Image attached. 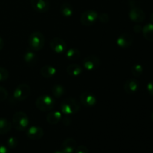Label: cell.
<instances>
[{"mask_svg": "<svg viewBox=\"0 0 153 153\" xmlns=\"http://www.w3.org/2000/svg\"><path fill=\"white\" fill-rule=\"evenodd\" d=\"M150 20H151V22H152V23H153V12L151 13V15H150Z\"/></svg>", "mask_w": 153, "mask_h": 153, "instance_id": "obj_36", "label": "cell"}, {"mask_svg": "<svg viewBox=\"0 0 153 153\" xmlns=\"http://www.w3.org/2000/svg\"><path fill=\"white\" fill-rule=\"evenodd\" d=\"M40 74L42 76L46 79H50V78L54 77L56 74V69L52 66L46 65L44 66L40 70Z\"/></svg>", "mask_w": 153, "mask_h": 153, "instance_id": "obj_18", "label": "cell"}, {"mask_svg": "<svg viewBox=\"0 0 153 153\" xmlns=\"http://www.w3.org/2000/svg\"><path fill=\"white\" fill-rule=\"evenodd\" d=\"M128 16L131 21L137 22V23L142 22L146 19V14H145L144 11L140 7H136V6L131 7L128 13Z\"/></svg>", "mask_w": 153, "mask_h": 153, "instance_id": "obj_9", "label": "cell"}, {"mask_svg": "<svg viewBox=\"0 0 153 153\" xmlns=\"http://www.w3.org/2000/svg\"><path fill=\"white\" fill-rule=\"evenodd\" d=\"M55 104V101L49 95H41L36 100V107L43 112L50 111Z\"/></svg>", "mask_w": 153, "mask_h": 153, "instance_id": "obj_3", "label": "cell"}, {"mask_svg": "<svg viewBox=\"0 0 153 153\" xmlns=\"http://www.w3.org/2000/svg\"><path fill=\"white\" fill-rule=\"evenodd\" d=\"M77 147L76 141L73 138L65 139L61 144V149L63 153H73Z\"/></svg>", "mask_w": 153, "mask_h": 153, "instance_id": "obj_15", "label": "cell"}, {"mask_svg": "<svg viewBox=\"0 0 153 153\" xmlns=\"http://www.w3.org/2000/svg\"><path fill=\"white\" fill-rule=\"evenodd\" d=\"M52 92L54 97H56V98H60L65 94V88L61 85L57 84V85H55L52 87Z\"/></svg>", "mask_w": 153, "mask_h": 153, "instance_id": "obj_24", "label": "cell"}, {"mask_svg": "<svg viewBox=\"0 0 153 153\" xmlns=\"http://www.w3.org/2000/svg\"><path fill=\"white\" fill-rule=\"evenodd\" d=\"M142 30H143V27L140 26V25H136L134 26V31L135 33H140L142 32Z\"/></svg>", "mask_w": 153, "mask_h": 153, "instance_id": "obj_33", "label": "cell"}, {"mask_svg": "<svg viewBox=\"0 0 153 153\" xmlns=\"http://www.w3.org/2000/svg\"><path fill=\"white\" fill-rule=\"evenodd\" d=\"M28 45L32 51H40L45 45V37L42 33L34 31L31 33L28 39Z\"/></svg>", "mask_w": 153, "mask_h": 153, "instance_id": "obj_4", "label": "cell"}, {"mask_svg": "<svg viewBox=\"0 0 153 153\" xmlns=\"http://www.w3.org/2000/svg\"><path fill=\"white\" fill-rule=\"evenodd\" d=\"M80 103L74 98H67L61 103V112L66 115L76 114L80 110Z\"/></svg>", "mask_w": 153, "mask_h": 153, "instance_id": "obj_1", "label": "cell"}, {"mask_svg": "<svg viewBox=\"0 0 153 153\" xmlns=\"http://www.w3.org/2000/svg\"><path fill=\"white\" fill-rule=\"evenodd\" d=\"M98 18L102 23H108L109 21V16L105 13H102L100 15H98Z\"/></svg>", "mask_w": 153, "mask_h": 153, "instance_id": "obj_29", "label": "cell"}, {"mask_svg": "<svg viewBox=\"0 0 153 153\" xmlns=\"http://www.w3.org/2000/svg\"><path fill=\"white\" fill-rule=\"evenodd\" d=\"M147 91L151 96H153V80L150 81L147 85Z\"/></svg>", "mask_w": 153, "mask_h": 153, "instance_id": "obj_31", "label": "cell"}, {"mask_svg": "<svg viewBox=\"0 0 153 153\" xmlns=\"http://www.w3.org/2000/svg\"><path fill=\"white\" fill-rule=\"evenodd\" d=\"M62 118V114L60 111H51L48 113L47 116H46V120L51 125H56L59 123Z\"/></svg>", "mask_w": 153, "mask_h": 153, "instance_id": "obj_17", "label": "cell"}, {"mask_svg": "<svg viewBox=\"0 0 153 153\" xmlns=\"http://www.w3.org/2000/svg\"><path fill=\"white\" fill-rule=\"evenodd\" d=\"M151 120H152V121L153 122V112L151 114Z\"/></svg>", "mask_w": 153, "mask_h": 153, "instance_id": "obj_38", "label": "cell"}, {"mask_svg": "<svg viewBox=\"0 0 153 153\" xmlns=\"http://www.w3.org/2000/svg\"><path fill=\"white\" fill-rule=\"evenodd\" d=\"M26 135L30 140H38L41 139L44 135V131L43 128L40 126H33L27 128Z\"/></svg>", "mask_w": 153, "mask_h": 153, "instance_id": "obj_10", "label": "cell"}, {"mask_svg": "<svg viewBox=\"0 0 153 153\" xmlns=\"http://www.w3.org/2000/svg\"><path fill=\"white\" fill-rule=\"evenodd\" d=\"M23 59L25 64L28 67H34V66H35L37 61H38V58H37V55L33 51H28V52H25V55H24Z\"/></svg>", "mask_w": 153, "mask_h": 153, "instance_id": "obj_16", "label": "cell"}, {"mask_svg": "<svg viewBox=\"0 0 153 153\" xmlns=\"http://www.w3.org/2000/svg\"><path fill=\"white\" fill-rule=\"evenodd\" d=\"M140 84L138 81L134 79H130L124 83V91L127 94H134L139 89Z\"/></svg>", "mask_w": 153, "mask_h": 153, "instance_id": "obj_14", "label": "cell"}, {"mask_svg": "<svg viewBox=\"0 0 153 153\" xmlns=\"http://www.w3.org/2000/svg\"><path fill=\"white\" fill-rule=\"evenodd\" d=\"M3 47H4V41H3L2 39L0 37V51L3 49Z\"/></svg>", "mask_w": 153, "mask_h": 153, "instance_id": "obj_35", "label": "cell"}, {"mask_svg": "<svg viewBox=\"0 0 153 153\" xmlns=\"http://www.w3.org/2000/svg\"><path fill=\"white\" fill-rule=\"evenodd\" d=\"M0 153H9L8 148L3 144H0Z\"/></svg>", "mask_w": 153, "mask_h": 153, "instance_id": "obj_32", "label": "cell"}, {"mask_svg": "<svg viewBox=\"0 0 153 153\" xmlns=\"http://www.w3.org/2000/svg\"><path fill=\"white\" fill-rule=\"evenodd\" d=\"M82 68L81 66L79 64H73L69 65L67 67V73L70 76H73V77H76V76H79L82 73Z\"/></svg>", "mask_w": 153, "mask_h": 153, "instance_id": "obj_19", "label": "cell"}, {"mask_svg": "<svg viewBox=\"0 0 153 153\" xmlns=\"http://www.w3.org/2000/svg\"><path fill=\"white\" fill-rule=\"evenodd\" d=\"M51 49L57 54L64 53L67 49V43L63 39L59 37H55L49 42Z\"/></svg>", "mask_w": 153, "mask_h": 153, "instance_id": "obj_8", "label": "cell"}, {"mask_svg": "<svg viewBox=\"0 0 153 153\" xmlns=\"http://www.w3.org/2000/svg\"><path fill=\"white\" fill-rule=\"evenodd\" d=\"M53 153H63V152L61 150H55Z\"/></svg>", "mask_w": 153, "mask_h": 153, "instance_id": "obj_37", "label": "cell"}, {"mask_svg": "<svg viewBox=\"0 0 153 153\" xmlns=\"http://www.w3.org/2000/svg\"><path fill=\"white\" fill-rule=\"evenodd\" d=\"M8 76V71L4 67H0V82H4V81L7 80Z\"/></svg>", "mask_w": 153, "mask_h": 153, "instance_id": "obj_27", "label": "cell"}, {"mask_svg": "<svg viewBox=\"0 0 153 153\" xmlns=\"http://www.w3.org/2000/svg\"><path fill=\"white\" fill-rule=\"evenodd\" d=\"M18 140L16 137H10L7 140V146L9 149H14L17 146Z\"/></svg>", "mask_w": 153, "mask_h": 153, "instance_id": "obj_26", "label": "cell"}, {"mask_svg": "<svg viewBox=\"0 0 153 153\" xmlns=\"http://www.w3.org/2000/svg\"><path fill=\"white\" fill-rule=\"evenodd\" d=\"M31 4L33 9L38 13H46L50 7L49 0H31Z\"/></svg>", "mask_w": 153, "mask_h": 153, "instance_id": "obj_11", "label": "cell"}, {"mask_svg": "<svg viewBox=\"0 0 153 153\" xmlns=\"http://www.w3.org/2000/svg\"><path fill=\"white\" fill-rule=\"evenodd\" d=\"M64 123L65 124V125L68 126V125H70V123H71V120L69 119V117H66L64 119Z\"/></svg>", "mask_w": 153, "mask_h": 153, "instance_id": "obj_34", "label": "cell"}, {"mask_svg": "<svg viewBox=\"0 0 153 153\" xmlns=\"http://www.w3.org/2000/svg\"><path fill=\"white\" fill-rule=\"evenodd\" d=\"M133 40L134 38L131 34L124 33L120 34L117 39V44L120 48H128L132 45Z\"/></svg>", "mask_w": 153, "mask_h": 153, "instance_id": "obj_13", "label": "cell"}, {"mask_svg": "<svg viewBox=\"0 0 153 153\" xmlns=\"http://www.w3.org/2000/svg\"><path fill=\"white\" fill-rule=\"evenodd\" d=\"M142 33L146 40L153 42V23L151 22L145 25L143 27Z\"/></svg>", "mask_w": 153, "mask_h": 153, "instance_id": "obj_20", "label": "cell"}, {"mask_svg": "<svg viewBox=\"0 0 153 153\" xmlns=\"http://www.w3.org/2000/svg\"><path fill=\"white\" fill-rule=\"evenodd\" d=\"M12 124L5 118H0V134H7L10 131Z\"/></svg>", "mask_w": 153, "mask_h": 153, "instance_id": "obj_21", "label": "cell"}, {"mask_svg": "<svg viewBox=\"0 0 153 153\" xmlns=\"http://www.w3.org/2000/svg\"><path fill=\"white\" fill-rule=\"evenodd\" d=\"M75 153H88V149L87 146L84 145H80L76 147Z\"/></svg>", "mask_w": 153, "mask_h": 153, "instance_id": "obj_30", "label": "cell"}, {"mask_svg": "<svg viewBox=\"0 0 153 153\" xmlns=\"http://www.w3.org/2000/svg\"><path fill=\"white\" fill-rule=\"evenodd\" d=\"M143 72V68L140 64H136L131 67V73L135 77H140Z\"/></svg>", "mask_w": 153, "mask_h": 153, "instance_id": "obj_25", "label": "cell"}, {"mask_svg": "<svg viewBox=\"0 0 153 153\" xmlns=\"http://www.w3.org/2000/svg\"><path fill=\"white\" fill-rule=\"evenodd\" d=\"M7 96H8V93L7 90L2 87H0V102L4 101L7 98Z\"/></svg>", "mask_w": 153, "mask_h": 153, "instance_id": "obj_28", "label": "cell"}, {"mask_svg": "<svg viewBox=\"0 0 153 153\" xmlns=\"http://www.w3.org/2000/svg\"><path fill=\"white\" fill-rule=\"evenodd\" d=\"M82 64L85 70L88 71H94L100 66V60L96 55H90L84 58Z\"/></svg>", "mask_w": 153, "mask_h": 153, "instance_id": "obj_7", "label": "cell"}, {"mask_svg": "<svg viewBox=\"0 0 153 153\" xmlns=\"http://www.w3.org/2000/svg\"><path fill=\"white\" fill-rule=\"evenodd\" d=\"M98 18V13L94 10H88L82 13L80 22L85 26H91L95 23Z\"/></svg>", "mask_w": 153, "mask_h": 153, "instance_id": "obj_6", "label": "cell"}, {"mask_svg": "<svg viewBox=\"0 0 153 153\" xmlns=\"http://www.w3.org/2000/svg\"><path fill=\"white\" fill-rule=\"evenodd\" d=\"M31 92V87L25 83L18 85L13 92V98L17 101H23L30 96Z\"/></svg>", "mask_w": 153, "mask_h": 153, "instance_id": "obj_5", "label": "cell"}, {"mask_svg": "<svg viewBox=\"0 0 153 153\" xmlns=\"http://www.w3.org/2000/svg\"><path fill=\"white\" fill-rule=\"evenodd\" d=\"M66 57L68 60L70 61H76L79 60L81 57V52L79 49L76 48H72L70 49L66 53Z\"/></svg>", "mask_w": 153, "mask_h": 153, "instance_id": "obj_22", "label": "cell"}, {"mask_svg": "<svg viewBox=\"0 0 153 153\" xmlns=\"http://www.w3.org/2000/svg\"><path fill=\"white\" fill-rule=\"evenodd\" d=\"M12 125L18 131H25L29 125V119L24 112H16L12 118Z\"/></svg>", "mask_w": 153, "mask_h": 153, "instance_id": "obj_2", "label": "cell"}, {"mask_svg": "<svg viewBox=\"0 0 153 153\" xmlns=\"http://www.w3.org/2000/svg\"><path fill=\"white\" fill-rule=\"evenodd\" d=\"M60 10H61V14L64 16H65V17H70L73 13V9L72 7L71 4L67 2H65L61 4Z\"/></svg>", "mask_w": 153, "mask_h": 153, "instance_id": "obj_23", "label": "cell"}, {"mask_svg": "<svg viewBox=\"0 0 153 153\" xmlns=\"http://www.w3.org/2000/svg\"><path fill=\"white\" fill-rule=\"evenodd\" d=\"M81 102L85 107H94L97 103V99L94 94L88 91H85L80 96Z\"/></svg>", "mask_w": 153, "mask_h": 153, "instance_id": "obj_12", "label": "cell"}]
</instances>
